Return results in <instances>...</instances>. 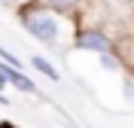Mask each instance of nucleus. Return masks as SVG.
<instances>
[{"instance_id": "3", "label": "nucleus", "mask_w": 134, "mask_h": 128, "mask_svg": "<svg viewBox=\"0 0 134 128\" xmlns=\"http://www.w3.org/2000/svg\"><path fill=\"white\" fill-rule=\"evenodd\" d=\"M34 3H40V6L52 9V12H58V15H76L79 6H82L85 0H34Z\"/></svg>"}, {"instance_id": "9", "label": "nucleus", "mask_w": 134, "mask_h": 128, "mask_svg": "<svg viewBox=\"0 0 134 128\" xmlns=\"http://www.w3.org/2000/svg\"><path fill=\"white\" fill-rule=\"evenodd\" d=\"M0 128H15V125H12V122H3V125H0Z\"/></svg>"}, {"instance_id": "7", "label": "nucleus", "mask_w": 134, "mask_h": 128, "mask_svg": "<svg viewBox=\"0 0 134 128\" xmlns=\"http://www.w3.org/2000/svg\"><path fill=\"white\" fill-rule=\"evenodd\" d=\"M9 6H25V3H34V0H6Z\"/></svg>"}, {"instance_id": "8", "label": "nucleus", "mask_w": 134, "mask_h": 128, "mask_svg": "<svg viewBox=\"0 0 134 128\" xmlns=\"http://www.w3.org/2000/svg\"><path fill=\"white\" fill-rule=\"evenodd\" d=\"M9 104H12V101H9V98H6V94H3V92H0V107H9Z\"/></svg>"}, {"instance_id": "2", "label": "nucleus", "mask_w": 134, "mask_h": 128, "mask_svg": "<svg viewBox=\"0 0 134 128\" xmlns=\"http://www.w3.org/2000/svg\"><path fill=\"white\" fill-rule=\"evenodd\" d=\"M70 46H73V49H82V52H94V55L116 52V40H113L104 27H76Z\"/></svg>"}, {"instance_id": "1", "label": "nucleus", "mask_w": 134, "mask_h": 128, "mask_svg": "<svg viewBox=\"0 0 134 128\" xmlns=\"http://www.w3.org/2000/svg\"><path fill=\"white\" fill-rule=\"evenodd\" d=\"M18 21H21V27L37 43L49 46V49L67 46V43L73 40V27H76L73 15H58V12H52V9L40 6V3L18 6Z\"/></svg>"}, {"instance_id": "4", "label": "nucleus", "mask_w": 134, "mask_h": 128, "mask_svg": "<svg viewBox=\"0 0 134 128\" xmlns=\"http://www.w3.org/2000/svg\"><path fill=\"white\" fill-rule=\"evenodd\" d=\"M31 67L37 70V73H43L46 79H52V82H58L61 79V73H58V67L52 64V61H46L43 55H31Z\"/></svg>"}, {"instance_id": "6", "label": "nucleus", "mask_w": 134, "mask_h": 128, "mask_svg": "<svg viewBox=\"0 0 134 128\" xmlns=\"http://www.w3.org/2000/svg\"><path fill=\"white\" fill-rule=\"evenodd\" d=\"M125 94H128V98H134V79H128V82H125Z\"/></svg>"}, {"instance_id": "5", "label": "nucleus", "mask_w": 134, "mask_h": 128, "mask_svg": "<svg viewBox=\"0 0 134 128\" xmlns=\"http://www.w3.org/2000/svg\"><path fill=\"white\" fill-rule=\"evenodd\" d=\"M0 64H9V67H15V70H21V58H15L9 49H3L0 46Z\"/></svg>"}]
</instances>
